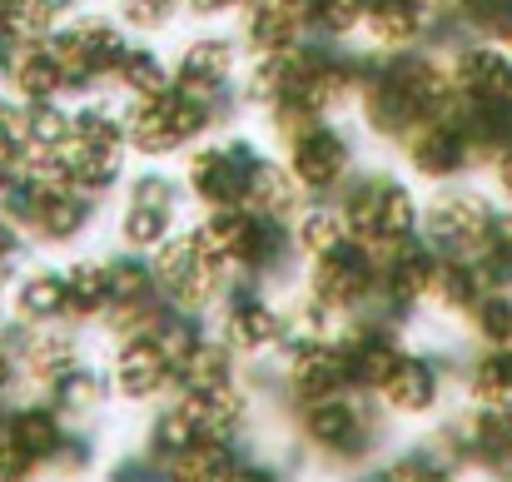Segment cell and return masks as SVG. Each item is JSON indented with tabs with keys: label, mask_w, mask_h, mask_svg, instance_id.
<instances>
[{
	"label": "cell",
	"mask_w": 512,
	"mask_h": 482,
	"mask_svg": "<svg viewBox=\"0 0 512 482\" xmlns=\"http://www.w3.org/2000/svg\"><path fill=\"white\" fill-rule=\"evenodd\" d=\"M105 373H110V393L120 408H155L160 398L174 393V373L160 353V343L150 333H125L110 338L105 353Z\"/></svg>",
	"instance_id": "19"
},
{
	"label": "cell",
	"mask_w": 512,
	"mask_h": 482,
	"mask_svg": "<svg viewBox=\"0 0 512 482\" xmlns=\"http://www.w3.org/2000/svg\"><path fill=\"white\" fill-rule=\"evenodd\" d=\"M254 443H229V438H194L179 458L165 463V482H224L229 468L244 458Z\"/></svg>",
	"instance_id": "34"
},
{
	"label": "cell",
	"mask_w": 512,
	"mask_h": 482,
	"mask_svg": "<svg viewBox=\"0 0 512 482\" xmlns=\"http://www.w3.org/2000/svg\"><path fill=\"white\" fill-rule=\"evenodd\" d=\"M170 65H174V85H179V90H189V95H199V100H209V105H219V110H229V115L244 110V100H239V75H244L249 55H244L239 35L199 30V35H189V40L179 45V55H174Z\"/></svg>",
	"instance_id": "13"
},
{
	"label": "cell",
	"mask_w": 512,
	"mask_h": 482,
	"mask_svg": "<svg viewBox=\"0 0 512 482\" xmlns=\"http://www.w3.org/2000/svg\"><path fill=\"white\" fill-rule=\"evenodd\" d=\"M179 15H184V0H115V20H120L135 40L165 35Z\"/></svg>",
	"instance_id": "44"
},
{
	"label": "cell",
	"mask_w": 512,
	"mask_h": 482,
	"mask_svg": "<svg viewBox=\"0 0 512 482\" xmlns=\"http://www.w3.org/2000/svg\"><path fill=\"white\" fill-rule=\"evenodd\" d=\"M398 160L408 169V179H423V184H458L468 169H478V150L473 140L463 135V125L453 115H433L423 120L403 145H398Z\"/></svg>",
	"instance_id": "20"
},
{
	"label": "cell",
	"mask_w": 512,
	"mask_h": 482,
	"mask_svg": "<svg viewBox=\"0 0 512 482\" xmlns=\"http://www.w3.org/2000/svg\"><path fill=\"white\" fill-rule=\"evenodd\" d=\"M30 254H35V244H30V234L15 224V219H5L0 214V274L10 279L20 264H30Z\"/></svg>",
	"instance_id": "47"
},
{
	"label": "cell",
	"mask_w": 512,
	"mask_h": 482,
	"mask_svg": "<svg viewBox=\"0 0 512 482\" xmlns=\"http://www.w3.org/2000/svg\"><path fill=\"white\" fill-rule=\"evenodd\" d=\"M10 323L20 328H50L70 323V294H65V264L30 259L10 274Z\"/></svg>",
	"instance_id": "25"
},
{
	"label": "cell",
	"mask_w": 512,
	"mask_h": 482,
	"mask_svg": "<svg viewBox=\"0 0 512 482\" xmlns=\"http://www.w3.org/2000/svg\"><path fill=\"white\" fill-rule=\"evenodd\" d=\"M130 40L135 35L115 20V10H70L60 20V30L50 35V45L70 75V100L110 90V70L120 65Z\"/></svg>",
	"instance_id": "9"
},
{
	"label": "cell",
	"mask_w": 512,
	"mask_h": 482,
	"mask_svg": "<svg viewBox=\"0 0 512 482\" xmlns=\"http://www.w3.org/2000/svg\"><path fill=\"white\" fill-rule=\"evenodd\" d=\"M289 229H294L299 259H319V254L339 249L343 239H353L334 199H309V204H304V209H299V214L289 219Z\"/></svg>",
	"instance_id": "36"
},
{
	"label": "cell",
	"mask_w": 512,
	"mask_h": 482,
	"mask_svg": "<svg viewBox=\"0 0 512 482\" xmlns=\"http://www.w3.org/2000/svg\"><path fill=\"white\" fill-rule=\"evenodd\" d=\"M174 85V65L150 45V40H130L120 65L110 70V95L115 100H155Z\"/></svg>",
	"instance_id": "31"
},
{
	"label": "cell",
	"mask_w": 512,
	"mask_h": 482,
	"mask_svg": "<svg viewBox=\"0 0 512 482\" xmlns=\"http://www.w3.org/2000/svg\"><path fill=\"white\" fill-rule=\"evenodd\" d=\"M483 294H488V279L478 274L473 259H443V264H438V279H433L428 309H433V314H448V319H468Z\"/></svg>",
	"instance_id": "35"
},
{
	"label": "cell",
	"mask_w": 512,
	"mask_h": 482,
	"mask_svg": "<svg viewBox=\"0 0 512 482\" xmlns=\"http://www.w3.org/2000/svg\"><path fill=\"white\" fill-rule=\"evenodd\" d=\"M468 328L478 333L483 348H512V289H488L473 304Z\"/></svg>",
	"instance_id": "43"
},
{
	"label": "cell",
	"mask_w": 512,
	"mask_h": 482,
	"mask_svg": "<svg viewBox=\"0 0 512 482\" xmlns=\"http://www.w3.org/2000/svg\"><path fill=\"white\" fill-rule=\"evenodd\" d=\"M65 10H55L50 0H10V15H5V40L20 50V45H35V40H50L60 30Z\"/></svg>",
	"instance_id": "42"
},
{
	"label": "cell",
	"mask_w": 512,
	"mask_h": 482,
	"mask_svg": "<svg viewBox=\"0 0 512 482\" xmlns=\"http://www.w3.org/2000/svg\"><path fill=\"white\" fill-rule=\"evenodd\" d=\"M25 164V105L0 90V174Z\"/></svg>",
	"instance_id": "45"
},
{
	"label": "cell",
	"mask_w": 512,
	"mask_h": 482,
	"mask_svg": "<svg viewBox=\"0 0 512 482\" xmlns=\"http://www.w3.org/2000/svg\"><path fill=\"white\" fill-rule=\"evenodd\" d=\"M334 204H339L348 234L368 249H388L398 239H413L418 224H423V199H418L413 179L393 174V169L358 164V174L343 184Z\"/></svg>",
	"instance_id": "4"
},
{
	"label": "cell",
	"mask_w": 512,
	"mask_h": 482,
	"mask_svg": "<svg viewBox=\"0 0 512 482\" xmlns=\"http://www.w3.org/2000/svg\"><path fill=\"white\" fill-rule=\"evenodd\" d=\"M25 105V100H20ZM70 140V100H40L25 105V155L60 150Z\"/></svg>",
	"instance_id": "41"
},
{
	"label": "cell",
	"mask_w": 512,
	"mask_h": 482,
	"mask_svg": "<svg viewBox=\"0 0 512 482\" xmlns=\"http://www.w3.org/2000/svg\"><path fill=\"white\" fill-rule=\"evenodd\" d=\"M10 65H15V45L0 35V90H5V80H10Z\"/></svg>",
	"instance_id": "51"
},
{
	"label": "cell",
	"mask_w": 512,
	"mask_h": 482,
	"mask_svg": "<svg viewBox=\"0 0 512 482\" xmlns=\"http://www.w3.org/2000/svg\"><path fill=\"white\" fill-rule=\"evenodd\" d=\"M448 388H453V368L443 353L433 348H403V358L393 363V373L383 378V388L373 393L378 408L388 413L393 428H428L443 418L448 408Z\"/></svg>",
	"instance_id": "11"
},
{
	"label": "cell",
	"mask_w": 512,
	"mask_h": 482,
	"mask_svg": "<svg viewBox=\"0 0 512 482\" xmlns=\"http://www.w3.org/2000/svg\"><path fill=\"white\" fill-rule=\"evenodd\" d=\"M284 438L299 463L319 468L324 478H363L393 443V423L368 393H329L314 403H294L284 413Z\"/></svg>",
	"instance_id": "1"
},
{
	"label": "cell",
	"mask_w": 512,
	"mask_h": 482,
	"mask_svg": "<svg viewBox=\"0 0 512 482\" xmlns=\"http://www.w3.org/2000/svg\"><path fill=\"white\" fill-rule=\"evenodd\" d=\"M214 333L244 358V368L254 363H279L284 348L294 343V314H289V294H274L264 284L234 279V289L224 294V304L214 309Z\"/></svg>",
	"instance_id": "5"
},
{
	"label": "cell",
	"mask_w": 512,
	"mask_h": 482,
	"mask_svg": "<svg viewBox=\"0 0 512 482\" xmlns=\"http://www.w3.org/2000/svg\"><path fill=\"white\" fill-rule=\"evenodd\" d=\"M65 264V294H70V323L95 333L100 319L110 314V269H105V254H70L60 259Z\"/></svg>",
	"instance_id": "29"
},
{
	"label": "cell",
	"mask_w": 512,
	"mask_h": 482,
	"mask_svg": "<svg viewBox=\"0 0 512 482\" xmlns=\"http://www.w3.org/2000/svg\"><path fill=\"white\" fill-rule=\"evenodd\" d=\"M239 10H244V0H184V15H194V20H224Z\"/></svg>",
	"instance_id": "49"
},
{
	"label": "cell",
	"mask_w": 512,
	"mask_h": 482,
	"mask_svg": "<svg viewBox=\"0 0 512 482\" xmlns=\"http://www.w3.org/2000/svg\"><path fill=\"white\" fill-rule=\"evenodd\" d=\"M453 20L463 25V35L512 50V0H458Z\"/></svg>",
	"instance_id": "40"
},
{
	"label": "cell",
	"mask_w": 512,
	"mask_h": 482,
	"mask_svg": "<svg viewBox=\"0 0 512 482\" xmlns=\"http://www.w3.org/2000/svg\"><path fill=\"white\" fill-rule=\"evenodd\" d=\"M90 482H100V478H90Z\"/></svg>",
	"instance_id": "59"
},
{
	"label": "cell",
	"mask_w": 512,
	"mask_h": 482,
	"mask_svg": "<svg viewBox=\"0 0 512 482\" xmlns=\"http://www.w3.org/2000/svg\"><path fill=\"white\" fill-rule=\"evenodd\" d=\"M80 5H90V0H80Z\"/></svg>",
	"instance_id": "58"
},
{
	"label": "cell",
	"mask_w": 512,
	"mask_h": 482,
	"mask_svg": "<svg viewBox=\"0 0 512 482\" xmlns=\"http://www.w3.org/2000/svg\"><path fill=\"white\" fill-rule=\"evenodd\" d=\"M45 398H50L70 423H85V428L115 403V393H110V373H105V363H95V358H80L70 373H60V378L45 388Z\"/></svg>",
	"instance_id": "28"
},
{
	"label": "cell",
	"mask_w": 512,
	"mask_h": 482,
	"mask_svg": "<svg viewBox=\"0 0 512 482\" xmlns=\"http://www.w3.org/2000/svg\"><path fill=\"white\" fill-rule=\"evenodd\" d=\"M155 482H165V473H160V478H155Z\"/></svg>",
	"instance_id": "57"
},
{
	"label": "cell",
	"mask_w": 512,
	"mask_h": 482,
	"mask_svg": "<svg viewBox=\"0 0 512 482\" xmlns=\"http://www.w3.org/2000/svg\"><path fill=\"white\" fill-rule=\"evenodd\" d=\"M438 264H443V254H438L423 234L378 249V309H383L388 319L413 323L428 309V299H433Z\"/></svg>",
	"instance_id": "15"
},
{
	"label": "cell",
	"mask_w": 512,
	"mask_h": 482,
	"mask_svg": "<svg viewBox=\"0 0 512 482\" xmlns=\"http://www.w3.org/2000/svg\"><path fill=\"white\" fill-rule=\"evenodd\" d=\"M234 378H244V358L214 333V323H209V333L189 348V358L174 368V393H199V388H219V383H234Z\"/></svg>",
	"instance_id": "33"
},
{
	"label": "cell",
	"mask_w": 512,
	"mask_h": 482,
	"mask_svg": "<svg viewBox=\"0 0 512 482\" xmlns=\"http://www.w3.org/2000/svg\"><path fill=\"white\" fill-rule=\"evenodd\" d=\"M155 279H160V299L170 309H184V314H199V319H214V309L224 304V294L234 289V274L209 254L204 234L194 229V219L170 234L155 254Z\"/></svg>",
	"instance_id": "7"
},
{
	"label": "cell",
	"mask_w": 512,
	"mask_h": 482,
	"mask_svg": "<svg viewBox=\"0 0 512 482\" xmlns=\"http://www.w3.org/2000/svg\"><path fill=\"white\" fill-rule=\"evenodd\" d=\"M234 35L244 55H284L309 40V20L299 5H284V0H244Z\"/></svg>",
	"instance_id": "26"
},
{
	"label": "cell",
	"mask_w": 512,
	"mask_h": 482,
	"mask_svg": "<svg viewBox=\"0 0 512 482\" xmlns=\"http://www.w3.org/2000/svg\"><path fill=\"white\" fill-rule=\"evenodd\" d=\"M70 428H75V423H70L45 393H30V388H25L15 403L0 408V438H5V448L20 453L25 463L45 468V473H50V463H55V453H60V443H65Z\"/></svg>",
	"instance_id": "23"
},
{
	"label": "cell",
	"mask_w": 512,
	"mask_h": 482,
	"mask_svg": "<svg viewBox=\"0 0 512 482\" xmlns=\"http://www.w3.org/2000/svg\"><path fill=\"white\" fill-rule=\"evenodd\" d=\"M244 204L259 209V214H269V219H284V224H289V219L309 204V194H304V184L294 179V169L284 164V155L264 150V160L254 164V174H249Z\"/></svg>",
	"instance_id": "30"
},
{
	"label": "cell",
	"mask_w": 512,
	"mask_h": 482,
	"mask_svg": "<svg viewBox=\"0 0 512 482\" xmlns=\"http://www.w3.org/2000/svg\"><path fill=\"white\" fill-rule=\"evenodd\" d=\"M50 5H55V10H65V15H70V10H80V0H50Z\"/></svg>",
	"instance_id": "54"
},
{
	"label": "cell",
	"mask_w": 512,
	"mask_h": 482,
	"mask_svg": "<svg viewBox=\"0 0 512 482\" xmlns=\"http://www.w3.org/2000/svg\"><path fill=\"white\" fill-rule=\"evenodd\" d=\"M100 468H105V448H100L95 423H90V428H85V423H75V428L65 433V443H60L55 463H50V482H90Z\"/></svg>",
	"instance_id": "38"
},
{
	"label": "cell",
	"mask_w": 512,
	"mask_h": 482,
	"mask_svg": "<svg viewBox=\"0 0 512 482\" xmlns=\"http://www.w3.org/2000/svg\"><path fill=\"white\" fill-rule=\"evenodd\" d=\"M463 388L468 403H488V408H508L512 403V348H483L463 363Z\"/></svg>",
	"instance_id": "37"
},
{
	"label": "cell",
	"mask_w": 512,
	"mask_h": 482,
	"mask_svg": "<svg viewBox=\"0 0 512 482\" xmlns=\"http://www.w3.org/2000/svg\"><path fill=\"white\" fill-rule=\"evenodd\" d=\"M224 482H299V478H294V468H289V463L269 458V453L254 443V448H244V458L229 468V478Z\"/></svg>",
	"instance_id": "46"
},
{
	"label": "cell",
	"mask_w": 512,
	"mask_h": 482,
	"mask_svg": "<svg viewBox=\"0 0 512 482\" xmlns=\"http://www.w3.org/2000/svg\"><path fill=\"white\" fill-rule=\"evenodd\" d=\"M448 70H453V90L468 105L483 110H508L512 115V50L493 40H458L448 50Z\"/></svg>",
	"instance_id": "24"
},
{
	"label": "cell",
	"mask_w": 512,
	"mask_h": 482,
	"mask_svg": "<svg viewBox=\"0 0 512 482\" xmlns=\"http://www.w3.org/2000/svg\"><path fill=\"white\" fill-rule=\"evenodd\" d=\"M20 393H25V373H20V358H15V353H10V348L0 343V408H5V403H15Z\"/></svg>",
	"instance_id": "48"
},
{
	"label": "cell",
	"mask_w": 512,
	"mask_h": 482,
	"mask_svg": "<svg viewBox=\"0 0 512 482\" xmlns=\"http://www.w3.org/2000/svg\"><path fill=\"white\" fill-rule=\"evenodd\" d=\"M194 438H204L199 433V423H194V413H189V403L170 393V398H160L155 408H145V428H140V448L165 468L170 458H179Z\"/></svg>",
	"instance_id": "32"
},
{
	"label": "cell",
	"mask_w": 512,
	"mask_h": 482,
	"mask_svg": "<svg viewBox=\"0 0 512 482\" xmlns=\"http://www.w3.org/2000/svg\"><path fill=\"white\" fill-rule=\"evenodd\" d=\"M100 219V199L80 194L75 184H60V179H40L35 189V204L25 214V234L35 244V254H75L90 229Z\"/></svg>",
	"instance_id": "17"
},
{
	"label": "cell",
	"mask_w": 512,
	"mask_h": 482,
	"mask_svg": "<svg viewBox=\"0 0 512 482\" xmlns=\"http://www.w3.org/2000/svg\"><path fill=\"white\" fill-rule=\"evenodd\" d=\"M299 289L314 304H324L339 323L378 309V249H368L358 239H343L339 249H329L319 259H304Z\"/></svg>",
	"instance_id": "10"
},
{
	"label": "cell",
	"mask_w": 512,
	"mask_h": 482,
	"mask_svg": "<svg viewBox=\"0 0 512 482\" xmlns=\"http://www.w3.org/2000/svg\"><path fill=\"white\" fill-rule=\"evenodd\" d=\"M368 0H304V20L314 40H358Z\"/></svg>",
	"instance_id": "39"
},
{
	"label": "cell",
	"mask_w": 512,
	"mask_h": 482,
	"mask_svg": "<svg viewBox=\"0 0 512 482\" xmlns=\"http://www.w3.org/2000/svg\"><path fill=\"white\" fill-rule=\"evenodd\" d=\"M5 90H10L15 100H25V105H40V100H70V75H65L55 45H50V40L20 45Z\"/></svg>",
	"instance_id": "27"
},
{
	"label": "cell",
	"mask_w": 512,
	"mask_h": 482,
	"mask_svg": "<svg viewBox=\"0 0 512 482\" xmlns=\"http://www.w3.org/2000/svg\"><path fill=\"white\" fill-rule=\"evenodd\" d=\"M488 169H493V184L503 189V199H512V140L498 150V155H493V164H488Z\"/></svg>",
	"instance_id": "50"
},
{
	"label": "cell",
	"mask_w": 512,
	"mask_h": 482,
	"mask_svg": "<svg viewBox=\"0 0 512 482\" xmlns=\"http://www.w3.org/2000/svg\"><path fill=\"white\" fill-rule=\"evenodd\" d=\"M348 363L334 333H294V343L279 358V418L294 403H314L329 393H348Z\"/></svg>",
	"instance_id": "16"
},
{
	"label": "cell",
	"mask_w": 512,
	"mask_h": 482,
	"mask_svg": "<svg viewBox=\"0 0 512 482\" xmlns=\"http://www.w3.org/2000/svg\"><path fill=\"white\" fill-rule=\"evenodd\" d=\"M423 5H428L433 15H453V5H458V0H423Z\"/></svg>",
	"instance_id": "53"
},
{
	"label": "cell",
	"mask_w": 512,
	"mask_h": 482,
	"mask_svg": "<svg viewBox=\"0 0 512 482\" xmlns=\"http://www.w3.org/2000/svg\"><path fill=\"white\" fill-rule=\"evenodd\" d=\"M493 199L463 184H433V194L423 199V224L418 234L443 254V259H478L488 249V229H493Z\"/></svg>",
	"instance_id": "14"
},
{
	"label": "cell",
	"mask_w": 512,
	"mask_h": 482,
	"mask_svg": "<svg viewBox=\"0 0 512 482\" xmlns=\"http://www.w3.org/2000/svg\"><path fill=\"white\" fill-rule=\"evenodd\" d=\"M189 194L184 179L170 174L165 164H145L125 179V199L115 214V244L135 249V254H155L170 234L189 224Z\"/></svg>",
	"instance_id": "6"
},
{
	"label": "cell",
	"mask_w": 512,
	"mask_h": 482,
	"mask_svg": "<svg viewBox=\"0 0 512 482\" xmlns=\"http://www.w3.org/2000/svg\"><path fill=\"white\" fill-rule=\"evenodd\" d=\"M5 323H10V279L0 274V333H5Z\"/></svg>",
	"instance_id": "52"
},
{
	"label": "cell",
	"mask_w": 512,
	"mask_h": 482,
	"mask_svg": "<svg viewBox=\"0 0 512 482\" xmlns=\"http://www.w3.org/2000/svg\"><path fill=\"white\" fill-rule=\"evenodd\" d=\"M5 15H10V0H0V35H5Z\"/></svg>",
	"instance_id": "55"
},
{
	"label": "cell",
	"mask_w": 512,
	"mask_h": 482,
	"mask_svg": "<svg viewBox=\"0 0 512 482\" xmlns=\"http://www.w3.org/2000/svg\"><path fill=\"white\" fill-rule=\"evenodd\" d=\"M334 338H339V348H343L353 393H368L373 398L383 388V378L393 373V363L403 358V348H408V323L388 319L383 309H368L358 319H343L334 328Z\"/></svg>",
	"instance_id": "18"
},
{
	"label": "cell",
	"mask_w": 512,
	"mask_h": 482,
	"mask_svg": "<svg viewBox=\"0 0 512 482\" xmlns=\"http://www.w3.org/2000/svg\"><path fill=\"white\" fill-rule=\"evenodd\" d=\"M259 160H264V145L254 135H244V130H219V135L199 140L194 150H184L179 179H184V194H189L194 214L224 209V204H244L249 174H254Z\"/></svg>",
	"instance_id": "8"
},
{
	"label": "cell",
	"mask_w": 512,
	"mask_h": 482,
	"mask_svg": "<svg viewBox=\"0 0 512 482\" xmlns=\"http://www.w3.org/2000/svg\"><path fill=\"white\" fill-rule=\"evenodd\" d=\"M353 115H358L363 135H368L373 145H388V150H398V145L423 125V110L403 95V85L383 70V55H373V50H368V70H363Z\"/></svg>",
	"instance_id": "22"
},
{
	"label": "cell",
	"mask_w": 512,
	"mask_h": 482,
	"mask_svg": "<svg viewBox=\"0 0 512 482\" xmlns=\"http://www.w3.org/2000/svg\"><path fill=\"white\" fill-rule=\"evenodd\" d=\"M279 155L294 169L309 199H339V189L358 174V140L343 120H309L289 140H279Z\"/></svg>",
	"instance_id": "12"
},
{
	"label": "cell",
	"mask_w": 512,
	"mask_h": 482,
	"mask_svg": "<svg viewBox=\"0 0 512 482\" xmlns=\"http://www.w3.org/2000/svg\"><path fill=\"white\" fill-rule=\"evenodd\" d=\"M0 343L20 358V373H25V388L30 393H45L60 373H70L85 353V328L75 323H50V328H20V323H5Z\"/></svg>",
	"instance_id": "21"
},
{
	"label": "cell",
	"mask_w": 512,
	"mask_h": 482,
	"mask_svg": "<svg viewBox=\"0 0 512 482\" xmlns=\"http://www.w3.org/2000/svg\"><path fill=\"white\" fill-rule=\"evenodd\" d=\"M120 105H125V145L145 164L184 160V150H194L199 140L234 125L229 110H219V105H209V100H199L179 85H170L155 100H120Z\"/></svg>",
	"instance_id": "3"
},
{
	"label": "cell",
	"mask_w": 512,
	"mask_h": 482,
	"mask_svg": "<svg viewBox=\"0 0 512 482\" xmlns=\"http://www.w3.org/2000/svg\"><path fill=\"white\" fill-rule=\"evenodd\" d=\"M284 5H299V10H304V0H284Z\"/></svg>",
	"instance_id": "56"
},
{
	"label": "cell",
	"mask_w": 512,
	"mask_h": 482,
	"mask_svg": "<svg viewBox=\"0 0 512 482\" xmlns=\"http://www.w3.org/2000/svg\"><path fill=\"white\" fill-rule=\"evenodd\" d=\"M194 229L204 234L209 254H214L234 279L264 284V289H274V294L299 289L304 259H299L294 229H289L284 219H269V214L249 209V204H224V209L194 214Z\"/></svg>",
	"instance_id": "2"
}]
</instances>
